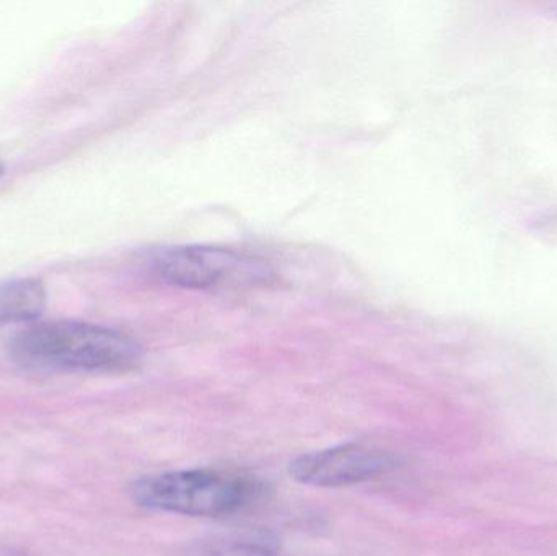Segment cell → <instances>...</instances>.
I'll return each instance as SVG.
<instances>
[{
	"label": "cell",
	"instance_id": "cell-1",
	"mask_svg": "<svg viewBox=\"0 0 557 556\" xmlns=\"http://www.w3.org/2000/svg\"><path fill=\"white\" fill-rule=\"evenodd\" d=\"M9 353L39 371L129 372L143 362V348L126 333L82 322L32 323L10 338Z\"/></svg>",
	"mask_w": 557,
	"mask_h": 556
},
{
	"label": "cell",
	"instance_id": "cell-2",
	"mask_svg": "<svg viewBox=\"0 0 557 556\" xmlns=\"http://www.w3.org/2000/svg\"><path fill=\"white\" fill-rule=\"evenodd\" d=\"M263 485L228 470L196 469L143 477L131 486L140 508L191 518L237 515L260 499Z\"/></svg>",
	"mask_w": 557,
	"mask_h": 556
},
{
	"label": "cell",
	"instance_id": "cell-3",
	"mask_svg": "<svg viewBox=\"0 0 557 556\" xmlns=\"http://www.w3.org/2000/svg\"><path fill=\"white\" fill-rule=\"evenodd\" d=\"M153 277L183 289H238L270 283L273 271L267 261L231 248L173 247L149 261Z\"/></svg>",
	"mask_w": 557,
	"mask_h": 556
},
{
	"label": "cell",
	"instance_id": "cell-4",
	"mask_svg": "<svg viewBox=\"0 0 557 556\" xmlns=\"http://www.w3.org/2000/svg\"><path fill=\"white\" fill-rule=\"evenodd\" d=\"M395 467L388 450L350 443L314 450L292 460L288 473L300 485L346 489L386 475Z\"/></svg>",
	"mask_w": 557,
	"mask_h": 556
},
{
	"label": "cell",
	"instance_id": "cell-5",
	"mask_svg": "<svg viewBox=\"0 0 557 556\" xmlns=\"http://www.w3.org/2000/svg\"><path fill=\"white\" fill-rule=\"evenodd\" d=\"M46 307V289L38 280L0 283V323H32Z\"/></svg>",
	"mask_w": 557,
	"mask_h": 556
},
{
	"label": "cell",
	"instance_id": "cell-6",
	"mask_svg": "<svg viewBox=\"0 0 557 556\" xmlns=\"http://www.w3.org/2000/svg\"><path fill=\"white\" fill-rule=\"evenodd\" d=\"M212 556H276L268 552L267 548L250 544H234L227 547L219 548Z\"/></svg>",
	"mask_w": 557,
	"mask_h": 556
},
{
	"label": "cell",
	"instance_id": "cell-7",
	"mask_svg": "<svg viewBox=\"0 0 557 556\" xmlns=\"http://www.w3.org/2000/svg\"><path fill=\"white\" fill-rule=\"evenodd\" d=\"M2 173H3V165H2V163H0V176H2Z\"/></svg>",
	"mask_w": 557,
	"mask_h": 556
}]
</instances>
